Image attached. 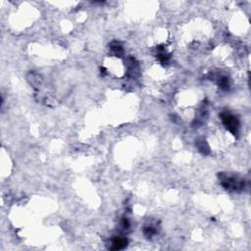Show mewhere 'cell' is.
Masks as SVG:
<instances>
[{"label":"cell","instance_id":"2","mask_svg":"<svg viewBox=\"0 0 251 251\" xmlns=\"http://www.w3.org/2000/svg\"><path fill=\"white\" fill-rule=\"evenodd\" d=\"M126 243H127V241L125 240V239H116L114 241V245H115V249H120V248H122V247H124L125 245H126Z\"/></svg>","mask_w":251,"mask_h":251},{"label":"cell","instance_id":"1","mask_svg":"<svg viewBox=\"0 0 251 251\" xmlns=\"http://www.w3.org/2000/svg\"><path fill=\"white\" fill-rule=\"evenodd\" d=\"M224 122H225V124L227 125V127L229 128L230 131H234L236 127H237V124H236V121L234 117H230L229 115L224 118Z\"/></svg>","mask_w":251,"mask_h":251}]
</instances>
